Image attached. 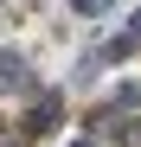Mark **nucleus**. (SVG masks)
Segmentation results:
<instances>
[{
	"label": "nucleus",
	"mask_w": 141,
	"mask_h": 147,
	"mask_svg": "<svg viewBox=\"0 0 141 147\" xmlns=\"http://www.w3.org/2000/svg\"><path fill=\"white\" fill-rule=\"evenodd\" d=\"M58 109H64V96H58V90H45L39 102H32V115H26V134H45V128L58 121Z\"/></svg>",
	"instance_id": "1"
},
{
	"label": "nucleus",
	"mask_w": 141,
	"mask_h": 147,
	"mask_svg": "<svg viewBox=\"0 0 141 147\" xmlns=\"http://www.w3.org/2000/svg\"><path fill=\"white\" fill-rule=\"evenodd\" d=\"M0 90H32V70H26V58L0 51Z\"/></svg>",
	"instance_id": "2"
},
{
	"label": "nucleus",
	"mask_w": 141,
	"mask_h": 147,
	"mask_svg": "<svg viewBox=\"0 0 141 147\" xmlns=\"http://www.w3.org/2000/svg\"><path fill=\"white\" fill-rule=\"evenodd\" d=\"M128 51H141V13H128V32L103 45V58H128Z\"/></svg>",
	"instance_id": "3"
},
{
	"label": "nucleus",
	"mask_w": 141,
	"mask_h": 147,
	"mask_svg": "<svg viewBox=\"0 0 141 147\" xmlns=\"http://www.w3.org/2000/svg\"><path fill=\"white\" fill-rule=\"evenodd\" d=\"M70 7H77V13H96V7H103V0H70Z\"/></svg>",
	"instance_id": "4"
},
{
	"label": "nucleus",
	"mask_w": 141,
	"mask_h": 147,
	"mask_svg": "<svg viewBox=\"0 0 141 147\" xmlns=\"http://www.w3.org/2000/svg\"><path fill=\"white\" fill-rule=\"evenodd\" d=\"M70 147H96V141H70Z\"/></svg>",
	"instance_id": "5"
}]
</instances>
